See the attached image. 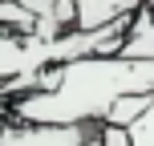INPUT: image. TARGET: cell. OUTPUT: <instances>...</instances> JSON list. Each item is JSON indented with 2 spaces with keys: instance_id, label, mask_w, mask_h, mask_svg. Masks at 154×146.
Returning <instances> with one entry per match:
<instances>
[{
  "instance_id": "1",
  "label": "cell",
  "mask_w": 154,
  "mask_h": 146,
  "mask_svg": "<svg viewBox=\"0 0 154 146\" xmlns=\"http://www.w3.org/2000/svg\"><path fill=\"white\" fill-rule=\"evenodd\" d=\"M154 93V61L130 57H81L57 69L49 93H24L8 106V118L32 126H101L118 98Z\"/></svg>"
},
{
  "instance_id": "2",
  "label": "cell",
  "mask_w": 154,
  "mask_h": 146,
  "mask_svg": "<svg viewBox=\"0 0 154 146\" xmlns=\"http://www.w3.org/2000/svg\"><path fill=\"white\" fill-rule=\"evenodd\" d=\"M49 65H57V37L45 41L37 33L20 37V33H4L0 29V85L12 81V77L49 69Z\"/></svg>"
},
{
  "instance_id": "3",
  "label": "cell",
  "mask_w": 154,
  "mask_h": 146,
  "mask_svg": "<svg viewBox=\"0 0 154 146\" xmlns=\"http://www.w3.org/2000/svg\"><path fill=\"white\" fill-rule=\"evenodd\" d=\"M138 8H146V0H57L61 24L65 29H81V33H93V29H106L114 20H126Z\"/></svg>"
},
{
  "instance_id": "4",
  "label": "cell",
  "mask_w": 154,
  "mask_h": 146,
  "mask_svg": "<svg viewBox=\"0 0 154 146\" xmlns=\"http://www.w3.org/2000/svg\"><path fill=\"white\" fill-rule=\"evenodd\" d=\"M97 126H32L4 118L0 122V146H81L85 134H93Z\"/></svg>"
},
{
  "instance_id": "5",
  "label": "cell",
  "mask_w": 154,
  "mask_h": 146,
  "mask_svg": "<svg viewBox=\"0 0 154 146\" xmlns=\"http://www.w3.org/2000/svg\"><path fill=\"white\" fill-rule=\"evenodd\" d=\"M122 57L130 61H154V8H138L130 20V33H126Z\"/></svg>"
},
{
  "instance_id": "6",
  "label": "cell",
  "mask_w": 154,
  "mask_h": 146,
  "mask_svg": "<svg viewBox=\"0 0 154 146\" xmlns=\"http://www.w3.org/2000/svg\"><path fill=\"white\" fill-rule=\"evenodd\" d=\"M146 110H150V93H130V98H118V101H114V110H109V118H106V122L126 126V130H130V126L138 122Z\"/></svg>"
},
{
  "instance_id": "7",
  "label": "cell",
  "mask_w": 154,
  "mask_h": 146,
  "mask_svg": "<svg viewBox=\"0 0 154 146\" xmlns=\"http://www.w3.org/2000/svg\"><path fill=\"white\" fill-rule=\"evenodd\" d=\"M130 138H134V146H154V93H150V110L130 126Z\"/></svg>"
},
{
  "instance_id": "8",
  "label": "cell",
  "mask_w": 154,
  "mask_h": 146,
  "mask_svg": "<svg viewBox=\"0 0 154 146\" xmlns=\"http://www.w3.org/2000/svg\"><path fill=\"white\" fill-rule=\"evenodd\" d=\"M97 134H101V146H134V138H130V130H126V126L101 122V126H97Z\"/></svg>"
},
{
  "instance_id": "9",
  "label": "cell",
  "mask_w": 154,
  "mask_h": 146,
  "mask_svg": "<svg viewBox=\"0 0 154 146\" xmlns=\"http://www.w3.org/2000/svg\"><path fill=\"white\" fill-rule=\"evenodd\" d=\"M81 146H101V134H97V130H93V134H85V142H81Z\"/></svg>"
},
{
  "instance_id": "10",
  "label": "cell",
  "mask_w": 154,
  "mask_h": 146,
  "mask_svg": "<svg viewBox=\"0 0 154 146\" xmlns=\"http://www.w3.org/2000/svg\"><path fill=\"white\" fill-rule=\"evenodd\" d=\"M146 8H154V0H146Z\"/></svg>"
}]
</instances>
